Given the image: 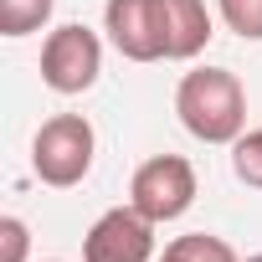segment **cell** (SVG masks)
<instances>
[{
	"mask_svg": "<svg viewBox=\"0 0 262 262\" xmlns=\"http://www.w3.org/2000/svg\"><path fill=\"white\" fill-rule=\"evenodd\" d=\"M216 16L242 41H262V0H216Z\"/></svg>",
	"mask_w": 262,
	"mask_h": 262,
	"instance_id": "8fae6325",
	"label": "cell"
},
{
	"mask_svg": "<svg viewBox=\"0 0 262 262\" xmlns=\"http://www.w3.org/2000/svg\"><path fill=\"white\" fill-rule=\"evenodd\" d=\"M155 262H160V257H155Z\"/></svg>",
	"mask_w": 262,
	"mask_h": 262,
	"instance_id": "5bb4252c",
	"label": "cell"
},
{
	"mask_svg": "<svg viewBox=\"0 0 262 262\" xmlns=\"http://www.w3.org/2000/svg\"><path fill=\"white\" fill-rule=\"evenodd\" d=\"M247 262H262V252H257V257H247Z\"/></svg>",
	"mask_w": 262,
	"mask_h": 262,
	"instance_id": "4fadbf2b",
	"label": "cell"
},
{
	"mask_svg": "<svg viewBox=\"0 0 262 262\" xmlns=\"http://www.w3.org/2000/svg\"><path fill=\"white\" fill-rule=\"evenodd\" d=\"M231 175L252 190H262V128H247V134L231 144Z\"/></svg>",
	"mask_w": 262,
	"mask_h": 262,
	"instance_id": "30bf717a",
	"label": "cell"
},
{
	"mask_svg": "<svg viewBox=\"0 0 262 262\" xmlns=\"http://www.w3.org/2000/svg\"><path fill=\"white\" fill-rule=\"evenodd\" d=\"M103 31L118 57L128 62H165L160 41V6L155 0H108L103 6Z\"/></svg>",
	"mask_w": 262,
	"mask_h": 262,
	"instance_id": "8992f818",
	"label": "cell"
},
{
	"mask_svg": "<svg viewBox=\"0 0 262 262\" xmlns=\"http://www.w3.org/2000/svg\"><path fill=\"white\" fill-rule=\"evenodd\" d=\"M195 201V165L185 155H149L134 180H128V206L139 216H149L155 226L180 221Z\"/></svg>",
	"mask_w": 262,
	"mask_h": 262,
	"instance_id": "3957f363",
	"label": "cell"
},
{
	"mask_svg": "<svg viewBox=\"0 0 262 262\" xmlns=\"http://www.w3.org/2000/svg\"><path fill=\"white\" fill-rule=\"evenodd\" d=\"M52 6L57 0H0V36H31L52 21Z\"/></svg>",
	"mask_w": 262,
	"mask_h": 262,
	"instance_id": "9c48e42d",
	"label": "cell"
},
{
	"mask_svg": "<svg viewBox=\"0 0 262 262\" xmlns=\"http://www.w3.org/2000/svg\"><path fill=\"white\" fill-rule=\"evenodd\" d=\"M98 72H103V41L82 21H67L41 41V82L52 93L77 98V93H88L98 82Z\"/></svg>",
	"mask_w": 262,
	"mask_h": 262,
	"instance_id": "277c9868",
	"label": "cell"
},
{
	"mask_svg": "<svg viewBox=\"0 0 262 262\" xmlns=\"http://www.w3.org/2000/svg\"><path fill=\"white\" fill-rule=\"evenodd\" d=\"M26 247H31V231L21 216H0V262H26Z\"/></svg>",
	"mask_w": 262,
	"mask_h": 262,
	"instance_id": "7c38bea8",
	"label": "cell"
},
{
	"mask_svg": "<svg viewBox=\"0 0 262 262\" xmlns=\"http://www.w3.org/2000/svg\"><path fill=\"white\" fill-rule=\"evenodd\" d=\"M160 262H242L221 236H211V231H190V236H175L170 247H165V257Z\"/></svg>",
	"mask_w": 262,
	"mask_h": 262,
	"instance_id": "ba28073f",
	"label": "cell"
},
{
	"mask_svg": "<svg viewBox=\"0 0 262 262\" xmlns=\"http://www.w3.org/2000/svg\"><path fill=\"white\" fill-rule=\"evenodd\" d=\"M175 113L201 144H236L247 134V88L226 67H195L175 88Z\"/></svg>",
	"mask_w": 262,
	"mask_h": 262,
	"instance_id": "6da1fadb",
	"label": "cell"
},
{
	"mask_svg": "<svg viewBox=\"0 0 262 262\" xmlns=\"http://www.w3.org/2000/svg\"><path fill=\"white\" fill-rule=\"evenodd\" d=\"M93 155H98V134L82 113H52L31 139V170L52 190L82 185L88 170H93Z\"/></svg>",
	"mask_w": 262,
	"mask_h": 262,
	"instance_id": "7a4b0ae2",
	"label": "cell"
},
{
	"mask_svg": "<svg viewBox=\"0 0 262 262\" xmlns=\"http://www.w3.org/2000/svg\"><path fill=\"white\" fill-rule=\"evenodd\" d=\"M82 262H155V221L134 206L103 211L82 236Z\"/></svg>",
	"mask_w": 262,
	"mask_h": 262,
	"instance_id": "5b68a950",
	"label": "cell"
},
{
	"mask_svg": "<svg viewBox=\"0 0 262 262\" xmlns=\"http://www.w3.org/2000/svg\"><path fill=\"white\" fill-rule=\"evenodd\" d=\"M160 6V41H165V62H195L206 52V41L216 36L206 0H155Z\"/></svg>",
	"mask_w": 262,
	"mask_h": 262,
	"instance_id": "52a82bcc",
	"label": "cell"
}]
</instances>
